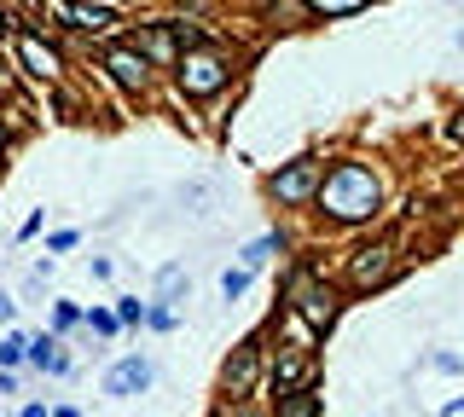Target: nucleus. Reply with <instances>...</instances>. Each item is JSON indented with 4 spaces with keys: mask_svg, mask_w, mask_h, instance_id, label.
Segmentation results:
<instances>
[{
    "mask_svg": "<svg viewBox=\"0 0 464 417\" xmlns=\"http://www.w3.org/2000/svg\"><path fill=\"white\" fill-rule=\"evenodd\" d=\"M314 203H320L331 220L354 226V220H372V215H377V203H383V186H377L372 168H360V163H337L331 174L320 180Z\"/></svg>",
    "mask_w": 464,
    "mask_h": 417,
    "instance_id": "f257e3e1",
    "label": "nucleus"
},
{
    "mask_svg": "<svg viewBox=\"0 0 464 417\" xmlns=\"http://www.w3.org/2000/svg\"><path fill=\"white\" fill-rule=\"evenodd\" d=\"M175 81H180L186 99H210V93H221L232 81V58L215 53V47H186L180 64H175Z\"/></svg>",
    "mask_w": 464,
    "mask_h": 417,
    "instance_id": "f03ea898",
    "label": "nucleus"
},
{
    "mask_svg": "<svg viewBox=\"0 0 464 417\" xmlns=\"http://www.w3.org/2000/svg\"><path fill=\"white\" fill-rule=\"evenodd\" d=\"M290 302H296V313L308 319V330H331L337 325V296L325 285H308V273L290 285Z\"/></svg>",
    "mask_w": 464,
    "mask_h": 417,
    "instance_id": "7ed1b4c3",
    "label": "nucleus"
},
{
    "mask_svg": "<svg viewBox=\"0 0 464 417\" xmlns=\"http://www.w3.org/2000/svg\"><path fill=\"white\" fill-rule=\"evenodd\" d=\"M320 180H325V163L302 157V163L285 168V174H273V198H279V203H308L314 191H320Z\"/></svg>",
    "mask_w": 464,
    "mask_h": 417,
    "instance_id": "20e7f679",
    "label": "nucleus"
},
{
    "mask_svg": "<svg viewBox=\"0 0 464 417\" xmlns=\"http://www.w3.org/2000/svg\"><path fill=\"white\" fill-rule=\"evenodd\" d=\"M389 243H365V250H354V261H348V285L354 290H377V285H389V273H395V261H389Z\"/></svg>",
    "mask_w": 464,
    "mask_h": 417,
    "instance_id": "39448f33",
    "label": "nucleus"
},
{
    "mask_svg": "<svg viewBox=\"0 0 464 417\" xmlns=\"http://www.w3.org/2000/svg\"><path fill=\"white\" fill-rule=\"evenodd\" d=\"M18 64L30 70V76H41V81H58V76H64V58H58V47H47L35 30L18 35Z\"/></svg>",
    "mask_w": 464,
    "mask_h": 417,
    "instance_id": "423d86ee",
    "label": "nucleus"
},
{
    "mask_svg": "<svg viewBox=\"0 0 464 417\" xmlns=\"http://www.w3.org/2000/svg\"><path fill=\"white\" fill-rule=\"evenodd\" d=\"M105 70H111L128 93H145V88H151V58H145L140 47H111V53H105Z\"/></svg>",
    "mask_w": 464,
    "mask_h": 417,
    "instance_id": "0eeeda50",
    "label": "nucleus"
},
{
    "mask_svg": "<svg viewBox=\"0 0 464 417\" xmlns=\"http://www.w3.org/2000/svg\"><path fill=\"white\" fill-rule=\"evenodd\" d=\"M255 371H262V342H244L238 348V360H227V371H221V388L232 400H244L255 388Z\"/></svg>",
    "mask_w": 464,
    "mask_h": 417,
    "instance_id": "6e6552de",
    "label": "nucleus"
},
{
    "mask_svg": "<svg viewBox=\"0 0 464 417\" xmlns=\"http://www.w3.org/2000/svg\"><path fill=\"white\" fill-rule=\"evenodd\" d=\"M180 41H186V35H180V23H157V30H145L133 47H140L151 64H180V53H186Z\"/></svg>",
    "mask_w": 464,
    "mask_h": 417,
    "instance_id": "1a4fd4ad",
    "label": "nucleus"
},
{
    "mask_svg": "<svg viewBox=\"0 0 464 417\" xmlns=\"http://www.w3.org/2000/svg\"><path fill=\"white\" fill-rule=\"evenodd\" d=\"M314 377V353L308 348H285L273 360V395H285V388H308Z\"/></svg>",
    "mask_w": 464,
    "mask_h": 417,
    "instance_id": "9d476101",
    "label": "nucleus"
},
{
    "mask_svg": "<svg viewBox=\"0 0 464 417\" xmlns=\"http://www.w3.org/2000/svg\"><path fill=\"white\" fill-rule=\"evenodd\" d=\"M151 377H157L151 360H122L116 371L105 377V395H116V400H122V395H140V388H151Z\"/></svg>",
    "mask_w": 464,
    "mask_h": 417,
    "instance_id": "9b49d317",
    "label": "nucleus"
},
{
    "mask_svg": "<svg viewBox=\"0 0 464 417\" xmlns=\"http://www.w3.org/2000/svg\"><path fill=\"white\" fill-rule=\"evenodd\" d=\"M64 18L76 23V30H93V35L116 30V12H111V6H88V0H70V6H64Z\"/></svg>",
    "mask_w": 464,
    "mask_h": 417,
    "instance_id": "f8f14e48",
    "label": "nucleus"
},
{
    "mask_svg": "<svg viewBox=\"0 0 464 417\" xmlns=\"http://www.w3.org/2000/svg\"><path fill=\"white\" fill-rule=\"evenodd\" d=\"M273 417H320V395L314 388H285L273 400Z\"/></svg>",
    "mask_w": 464,
    "mask_h": 417,
    "instance_id": "ddd939ff",
    "label": "nucleus"
},
{
    "mask_svg": "<svg viewBox=\"0 0 464 417\" xmlns=\"http://www.w3.org/2000/svg\"><path fill=\"white\" fill-rule=\"evenodd\" d=\"M279 250H285V238H279V232H262V238H255V243H250V250H244V255H238V267H250V273H262V267H267V261H273V255H279Z\"/></svg>",
    "mask_w": 464,
    "mask_h": 417,
    "instance_id": "4468645a",
    "label": "nucleus"
},
{
    "mask_svg": "<svg viewBox=\"0 0 464 417\" xmlns=\"http://www.w3.org/2000/svg\"><path fill=\"white\" fill-rule=\"evenodd\" d=\"M30 360L41 365V371H53V377H58V371H70V360L58 353V342H53V336H35V342H30Z\"/></svg>",
    "mask_w": 464,
    "mask_h": 417,
    "instance_id": "2eb2a0df",
    "label": "nucleus"
},
{
    "mask_svg": "<svg viewBox=\"0 0 464 417\" xmlns=\"http://www.w3.org/2000/svg\"><path fill=\"white\" fill-rule=\"evenodd\" d=\"M250 278H255L250 267H227V273H221V296H227V302H238L244 290H250Z\"/></svg>",
    "mask_w": 464,
    "mask_h": 417,
    "instance_id": "dca6fc26",
    "label": "nucleus"
},
{
    "mask_svg": "<svg viewBox=\"0 0 464 417\" xmlns=\"http://www.w3.org/2000/svg\"><path fill=\"white\" fill-rule=\"evenodd\" d=\"M18 360H30V342H23L18 330H12V336L0 342V365H18Z\"/></svg>",
    "mask_w": 464,
    "mask_h": 417,
    "instance_id": "f3484780",
    "label": "nucleus"
},
{
    "mask_svg": "<svg viewBox=\"0 0 464 417\" xmlns=\"http://www.w3.org/2000/svg\"><path fill=\"white\" fill-rule=\"evenodd\" d=\"M145 313H151V308H145L140 296H128V302L116 308V319H122V325H145Z\"/></svg>",
    "mask_w": 464,
    "mask_h": 417,
    "instance_id": "a211bd4d",
    "label": "nucleus"
},
{
    "mask_svg": "<svg viewBox=\"0 0 464 417\" xmlns=\"http://www.w3.org/2000/svg\"><path fill=\"white\" fill-rule=\"evenodd\" d=\"M157 296H163V302L180 296V267H163V278H157Z\"/></svg>",
    "mask_w": 464,
    "mask_h": 417,
    "instance_id": "6ab92c4d",
    "label": "nucleus"
},
{
    "mask_svg": "<svg viewBox=\"0 0 464 417\" xmlns=\"http://www.w3.org/2000/svg\"><path fill=\"white\" fill-rule=\"evenodd\" d=\"M88 325H93V330H99V336H116V325H122V319L99 308V313H88Z\"/></svg>",
    "mask_w": 464,
    "mask_h": 417,
    "instance_id": "aec40b11",
    "label": "nucleus"
},
{
    "mask_svg": "<svg viewBox=\"0 0 464 417\" xmlns=\"http://www.w3.org/2000/svg\"><path fill=\"white\" fill-rule=\"evenodd\" d=\"M308 6H314V12H360L365 0H308Z\"/></svg>",
    "mask_w": 464,
    "mask_h": 417,
    "instance_id": "412c9836",
    "label": "nucleus"
},
{
    "mask_svg": "<svg viewBox=\"0 0 464 417\" xmlns=\"http://www.w3.org/2000/svg\"><path fill=\"white\" fill-rule=\"evenodd\" d=\"M447 140H453V145H464V110H459L453 122H447Z\"/></svg>",
    "mask_w": 464,
    "mask_h": 417,
    "instance_id": "4be33fe9",
    "label": "nucleus"
},
{
    "mask_svg": "<svg viewBox=\"0 0 464 417\" xmlns=\"http://www.w3.org/2000/svg\"><path fill=\"white\" fill-rule=\"evenodd\" d=\"M442 417H464V400H447V412Z\"/></svg>",
    "mask_w": 464,
    "mask_h": 417,
    "instance_id": "5701e85b",
    "label": "nucleus"
},
{
    "mask_svg": "<svg viewBox=\"0 0 464 417\" xmlns=\"http://www.w3.org/2000/svg\"><path fill=\"white\" fill-rule=\"evenodd\" d=\"M0 88H12V64H6V58H0Z\"/></svg>",
    "mask_w": 464,
    "mask_h": 417,
    "instance_id": "b1692460",
    "label": "nucleus"
},
{
    "mask_svg": "<svg viewBox=\"0 0 464 417\" xmlns=\"http://www.w3.org/2000/svg\"><path fill=\"white\" fill-rule=\"evenodd\" d=\"M6 35H12V18H6V12H0V41H6Z\"/></svg>",
    "mask_w": 464,
    "mask_h": 417,
    "instance_id": "393cba45",
    "label": "nucleus"
},
{
    "mask_svg": "<svg viewBox=\"0 0 464 417\" xmlns=\"http://www.w3.org/2000/svg\"><path fill=\"white\" fill-rule=\"evenodd\" d=\"M6 319H12V302H6V296H0V325H6Z\"/></svg>",
    "mask_w": 464,
    "mask_h": 417,
    "instance_id": "a878e982",
    "label": "nucleus"
},
{
    "mask_svg": "<svg viewBox=\"0 0 464 417\" xmlns=\"http://www.w3.org/2000/svg\"><path fill=\"white\" fill-rule=\"evenodd\" d=\"M23 417H47V406H23Z\"/></svg>",
    "mask_w": 464,
    "mask_h": 417,
    "instance_id": "bb28decb",
    "label": "nucleus"
},
{
    "mask_svg": "<svg viewBox=\"0 0 464 417\" xmlns=\"http://www.w3.org/2000/svg\"><path fill=\"white\" fill-rule=\"evenodd\" d=\"M0 145H6V122H0Z\"/></svg>",
    "mask_w": 464,
    "mask_h": 417,
    "instance_id": "cd10ccee",
    "label": "nucleus"
}]
</instances>
